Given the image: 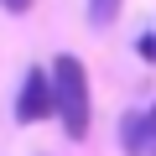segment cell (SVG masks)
Returning a JSON list of instances; mask_svg holds the SVG:
<instances>
[{
  "mask_svg": "<svg viewBox=\"0 0 156 156\" xmlns=\"http://www.w3.org/2000/svg\"><path fill=\"white\" fill-rule=\"evenodd\" d=\"M52 94H57V120H62V135L68 140H83L89 125H94V104H89V73L78 57H57L52 62Z\"/></svg>",
  "mask_w": 156,
  "mask_h": 156,
  "instance_id": "cell-1",
  "label": "cell"
},
{
  "mask_svg": "<svg viewBox=\"0 0 156 156\" xmlns=\"http://www.w3.org/2000/svg\"><path fill=\"white\" fill-rule=\"evenodd\" d=\"M47 115H57L52 73L26 68V78H21V99H16V120H21V125H37V120H47Z\"/></svg>",
  "mask_w": 156,
  "mask_h": 156,
  "instance_id": "cell-2",
  "label": "cell"
},
{
  "mask_svg": "<svg viewBox=\"0 0 156 156\" xmlns=\"http://www.w3.org/2000/svg\"><path fill=\"white\" fill-rule=\"evenodd\" d=\"M120 146H125V156H156V104L140 109V115H125Z\"/></svg>",
  "mask_w": 156,
  "mask_h": 156,
  "instance_id": "cell-3",
  "label": "cell"
},
{
  "mask_svg": "<svg viewBox=\"0 0 156 156\" xmlns=\"http://www.w3.org/2000/svg\"><path fill=\"white\" fill-rule=\"evenodd\" d=\"M115 16H120V0H89V21L94 26H109Z\"/></svg>",
  "mask_w": 156,
  "mask_h": 156,
  "instance_id": "cell-4",
  "label": "cell"
},
{
  "mask_svg": "<svg viewBox=\"0 0 156 156\" xmlns=\"http://www.w3.org/2000/svg\"><path fill=\"white\" fill-rule=\"evenodd\" d=\"M0 5H5L11 16H26V11H31V0H0Z\"/></svg>",
  "mask_w": 156,
  "mask_h": 156,
  "instance_id": "cell-5",
  "label": "cell"
}]
</instances>
